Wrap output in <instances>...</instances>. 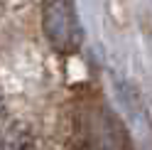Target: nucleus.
I'll list each match as a JSON object with an SVG mask.
<instances>
[{
    "label": "nucleus",
    "mask_w": 152,
    "mask_h": 150,
    "mask_svg": "<svg viewBox=\"0 0 152 150\" xmlns=\"http://www.w3.org/2000/svg\"><path fill=\"white\" fill-rule=\"evenodd\" d=\"M44 37L56 52L71 54L81 44V25L71 0H44L42 5Z\"/></svg>",
    "instance_id": "f257e3e1"
},
{
    "label": "nucleus",
    "mask_w": 152,
    "mask_h": 150,
    "mask_svg": "<svg viewBox=\"0 0 152 150\" xmlns=\"http://www.w3.org/2000/svg\"><path fill=\"white\" fill-rule=\"evenodd\" d=\"M113 113L101 111L98 116H91V135L101 145V150H115V145L123 140V128L118 126L115 118H110Z\"/></svg>",
    "instance_id": "f03ea898"
},
{
    "label": "nucleus",
    "mask_w": 152,
    "mask_h": 150,
    "mask_svg": "<svg viewBox=\"0 0 152 150\" xmlns=\"http://www.w3.org/2000/svg\"><path fill=\"white\" fill-rule=\"evenodd\" d=\"M0 150H34L32 130L22 123H7L0 128Z\"/></svg>",
    "instance_id": "7ed1b4c3"
},
{
    "label": "nucleus",
    "mask_w": 152,
    "mask_h": 150,
    "mask_svg": "<svg viewBox=\"0 0 152 150\" xmlns=\"http://www.w3.org/2000/svg\"><path fill=\"white\" fill-rule=\"evenodd\" d=\"M5 113V96H3V89H0V118Z\"/></svg>",
    "instance_id": "20e7f679"
},
{
    "label": "nucleus",
    "mask_w": 152,
    "mask_h": 150,
    "mask_svg": "<svg viewBox=\"0 0 152 150\" xmlns=\"http://www.w3.org/2000/svg\"><path fill=\"white\" fill-rule=\"evenodd\" d=\"M81 150H88V148H81Z\"/></svg>",
    "instance_id": "39448f33"
}]
</instances>
